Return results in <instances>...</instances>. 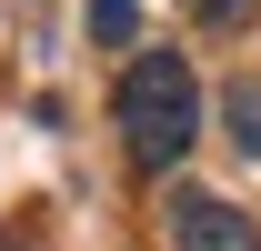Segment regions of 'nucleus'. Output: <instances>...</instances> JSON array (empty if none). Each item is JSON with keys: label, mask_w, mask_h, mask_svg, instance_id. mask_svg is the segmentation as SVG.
Returning a JSON list of instances; mask_svg holds the SVG:
<instances>
[{"label": "nucleus", "mask_w": 261, "mask_h": 251, "mask_svg": "<svg viewBox=\"0 0 261 251\" xmlns=\"http://www.w3.org/2000/svg\"><path fill=\"white\" fill-rule=\"evenodd\" d=\"M0 251H20V241H0Z\"/></svg>", "instance_id": "423d86ee"}, {"label": "nucleus", "mask_w": 261, "mask_h": 251, "mask_svg": "<svg viewBox=\"0 0 261 251\" xmlns=\"http://www.w3.org/2000/svg\"><path fill=\"white\" fill-rule=\"evenodd\" d=\"M111 131H121L130 171H151V181L181 171L191 141H201V81H191V61H181V51H130L121 91H111Z\"/></svg>", "instance_id": "f257e3e1"}, {"label": "nucleus", "mask_w": 261, "mask_h": 251, "mask_svg": "<svg viewBox=\"0 0 261 251\" xmlns=\"http://www.w3.org/2000/svg\"><path fill=\"white\" fill-rule=\"evenodd\" d=\"M221 131H231L241 161H261V81H231L221 91Z\"/></svg>", "instance_id": "7ed1b4c3"}, {"label": "nucleus", "mask_w": 261, "mask_h": 251, "mask_svg": "<svg viewBox=\"0 0 261 251\" xmlns=\"http://www.w3.org/2000/svg\"><path fill=\"white\" fill-rule=\"evenodd\" d=\"M171 251H261V231L221 191H181V201H171Z\"/></svg>", "instance_id": "f03ea898"}, {"label": "nucleus", "mask_w": 261, "mask_h": 251, "mask_svg": "<svg viewBox=\"0 0 261 251\" xmlns=\"http://www.w3.org/2000/svg\"><path fill=\"white\" fill-rule=\"evenodd\" d=\"M251 10H261V0H191V20H201V31H241Z\"/></svg>", "instance_id": "39448f33"}, {"label": "nucleus", "mask_w": 261, "mask_h": 251, "mask_svg": "<svg viewBox=\"0 0 261 251\" xmlns=\"http://www.w3.org/2000/svg\"><path fill=\"white\" fill-rule=\"evenodd\" d=\"M91 40L100 51H141V0H91Z\"/></svg>", "instance_id": "20e7f679"}]
</instances>
